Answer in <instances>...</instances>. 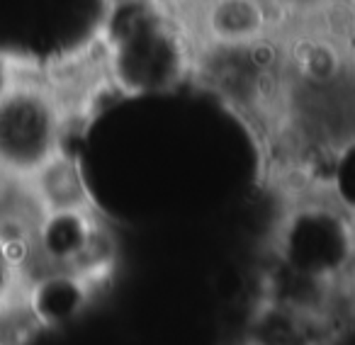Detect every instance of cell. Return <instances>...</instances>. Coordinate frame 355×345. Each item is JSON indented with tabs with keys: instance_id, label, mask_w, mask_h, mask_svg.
I'll return each mask as SVG.
<instances>
[{
	"instance_id": "cell-5",
	"label": "cell",
	"mask_w": 355,
	"mask_h": 345,
	"mask_svg": "<svg viewBox=\"0 0 355 345\" xmlns=\"http://www.w3.org/2000/svg\"><path fill=\"white\" fill-rule=\"evenodd\" d=\"M25 71H27V66L15 61L8 51H0V100L15 88L17 80L25 76Z\"/></svg>"
},
{
	"instance_id": "cell-3",
	"label": "cell",
	"mask_w": 355,
	"mask_h": 345,
	"mask_svg": "<svg viewBox=\"0 0 355 345\" xmlns=\"http://www.w3.org/2000/svg\"><path fill=\"white\" fill-rule=\"evenodd\" d=\"M285 12L277 0H188L180 17L195 49L277 39Z\"/></svg>"
},
{
	"instance_id": "cell-7",
	"label": "cell",
	"mask_w": 355,
	"mask_h": 345,
	"mask_svg": "<svg viewBox=\"0 0 355 345\" xmlns=\"http://www.w3.org/2000/svg\"><path fill=\"white\" fill-rule=\"evenodd\" d=\"M0 345H3V343H0Z\"/></svg>"
},
{
	"instance_id": "cell-1",
	"label": "cell",
	"mask_w": 355,
	"mask_h": 345,
	"mask_svg": "<svg viewBox=\"0 0 355 345\" xmlns=\"http://www.w3.org/2000/svg\"><path fill=\"white\" fill-rule=\"evenodd\" d=\"M100 44L105 80L129 95L161 93L193 73V39L183 17L156 0H124Z\"/></svg>"
},
{
	"instance_id": "cell-6",
	"label": "cell",
	"mask_w": 355,
	"mask_h": 345,
	"mask_svg": "<svg viewBox=\"0 0 355 345\" xmlns=\"http://www.w3.org/2000/svg\"><path fill=\"white\" fill-rule=\"evenodd\" d=\"M234 345H258V343H253L251 338H241V340H239V343H234Z\"/></svg>"
},
{
	"instance_id": "cell-2",
	"label": "cell",
	"mask_w": 355,
	"mask_h": 345,
	"mask_svg": "<svg viewBox=\"0 0 355 345\" xmlns=\"http://www.w3.org/2000/svg\"><path fill=\"white\" fill-rule=\"evenodd\" d=\"M61 90L51 78L27 69L0 100V175L30 180L59 153L73 122Z\"/></svg>"
},
{
	"instance_id": "cell-4",
	"label": "cell",
	"mask_w": 355,
	"mask_h": 345,
	"mask_svg": "<svg viewBox=\"0 0 355 345\" xmlns=\"http://www.w3.org/2000/svg\"><path fill=\"white\" fill-rule=\"evenodd\" d=\"M30 188L44 214H73L98 209L85 183L83 168L69 151L59 153L49 166H44L35 178H30Z\"/></svg>"
}]
</instances>
